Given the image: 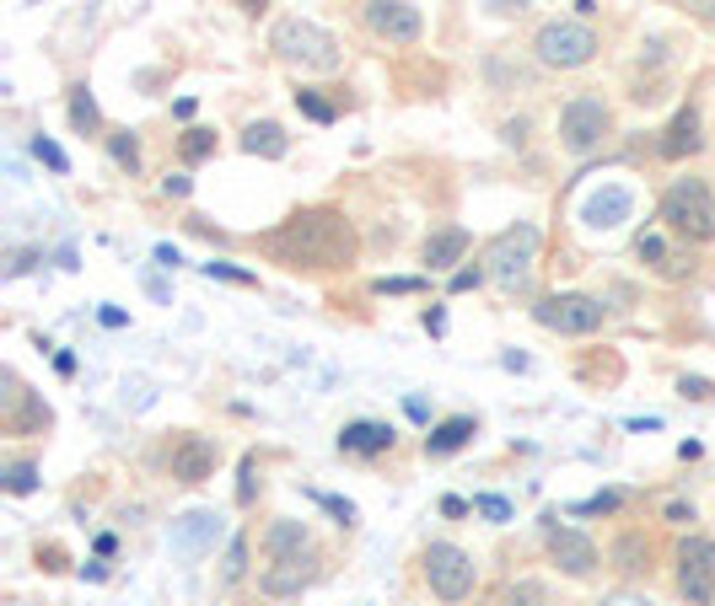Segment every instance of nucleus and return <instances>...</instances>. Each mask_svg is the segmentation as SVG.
I'll return each mask as SVG.
<instances>
[{"label": "nucleus", "mask_w": 715, "mask_h": 606, "mask_svg": "<svg viewBox=\"0 0 715 606\" xmlns=\"http://www.w3.org/2000/svg\"><path fill=\"white\" fill-rule=\"evenodd\" d=\"M312 580H318V553H301V559H275V564L258 574V591L275 596V602H291Z\"/></svg>", "instance_id": "obj_13"}, {"label": "nucleus", "mask_w": 715, "mask_h": 606, "mask_svg": "<svg viewBox=\"0 0 715 606\" xmlns=\"http://www.w3.org/2000/svg\"><path fill=\"white\" fill-rule=\"evenodd\" d=\"M677 392H683V398H694V403H705V398H711V381H700V376H683V381H677Z\"/></svg>", "instance_id": "obj_40"}, {"label": "nucleus", "mask_w": 715, "mask_h": 606, "mask_svg": "<svg viewBox=\"0 0 715 606\" xmlns=\"http://www.w3.org/2000/svg\"><path fill=\"white\" fill-rule=\"evenodd\" d=\"M189 188H194L189 172H168V177H162V194H168V199H189Z\"/></svg>", "instance_id": "obj_38"}, {"label": "nucleus", "mask_w": 715, "mask_h": 606, "mask_svg": "<svg viewBox=\"0 0 715 606\" xmlns=\"http://www.w3.org/2000/svg\"><path fill=\"white\" fill-rule=\"evenodd\" d=\"M296 108H301V113H307L312 123H334V108H329L318 91H296Z\"/></svg>", "instance_id": "obj_29"}, {"label": "nucleus", "mask_w": 715, "mask_h": 606, "mask_svg": "<svg viewBox=\"0 0 715 606\" xmlns=\"http://www.w3.org/2000/svg\"><path fill=\"white\" fill-rule=\"evenodd\" d=\"M700 145H705V134H700V108L689 102V108H677V119L668 123V134H662L657 151H662L668 162H683V156H694Z\"/></svg>", "instance_id": "obj_17"}, {"label": "nucleus", "mask_w": 715, "mask_h": 606, "mask_svg": "<svg viewBox=\"0 0 715 606\" xmlns=\"http://www.w3.org/2000/svg\"><path fill=\"white\" fill-rule=\"evenodd\" d=\"M634 252H640V258H645V263H657V269H662V263H668V258H673V252H668V242H662V237H657V231H645V237H640V242H634Z\"/></svg>", "instance_id": "obj_31"}, {"label": "nucleus", "mask_w": 715, "mask_h": 606, "mask_svg": "<svg viewBox=\"0 0 715 606\" xmlns=\"http://www.w3.org/2000/svg\"><path fill=\"white\" fill-rule=\"evenodd\" d=\"M425 580H430V596H436V602L458 606L473 596L479 564H473V553H463L458 542H430V548H425Z\"/></svg>", "instance_id": "obj_5"}, {"label": "nucleus", "mask_w": 715, "mask_h": 606, "mask_svg": "<svg viewBox=\"0 0 715 606\" xmlns=\"http://www.w3.org/2000/svg\"><path fill=\"white\" fill-rule=\"evenodd\" d=\"M393 441H398V430L377 419H355L339 430V451H350V456H382V451H393Z\"/></svg>", "instance_id": "obj_16"}, {"label": "nucleus", "mask_w": 715, "mask_h": 606, "mask_svg": "<svg viewBox=\"0 0 715 606\" xmlns=\"http://www.w3.org/2000/svg\"><path fill=\"white\" fill-rule=\"evenodd\" d=\"M108 151H114V162H119V166H129V172L140 166V145H135L129 134H114V140H108Z\"/></svg>", "instance_id": "obj_32"}, {"label": "nucleus", "mask_w": 715, "mask_h": 606, "mask_svg": "<svg viewBox=\"0 0 715 606\" xmlns=\"http://www.w3.org/2000/svg\"><path fill=\"white\" fill-rule=\"evenodd\" d=\"M501 606H554L544 580H511L501 591Z\"/></svg>", "instance_id": "obj_24"}, {"label": "nucleus", "mask_w": 715, "mask_h": 606, "mask_svg": "<svg viewBox=\"0 0 715 606\" xmlns=\"http://www.w3.org/2000/svg\"><path fill=\"white\" fill-rule=\"evenodd\" d=\"M484 280H490L484 269H458V274L447 280V290H452V295H463V290H479V284H484Z\"/></svg>", "instance_id": "obj_35"}, {"label": "nucleus", "mask_w": 715, "mask_h": 606, "mask_svg": "<svg viewBox=\"0 0 715 606\" xmlns=\"http://www.w3.org/2000/svg\"><path fill=\"white\" fill-rule=\"evenodd\" d=\"M215 531H221V516H215V510H189V516H178V521H172V553L205 559L215 548Z\"/></svg>", "instance_id": "obj_15"}, {"label": "nucleus", "mask_w": 715, "mask_h": 606, "mask_svg": "<svg viewBox=\"0 0 715 606\" xmlns=\"http://www.w3.org/2000/svg\"><path fill=\"white\" fill-rule=\"evenodd\" d=\"M253 488H258V456H243V484H237V505H253Z\"/></svg>", "instance_id": "obj_34"}, {"label": "nucleus", "mask_w": 715, "mask_h": 606, "mask_svg": "<svg viewBox=\"0 0 715 606\" xmlns=\"http://www.w3.org/2000/svg\"><path fill=\"white\" fill-rule=\"evenodd\" d=\"M689 269H694V258H689V252H673V258H668V263H662L657 274H662V280H683Z\"/></svg>", "instance_id": "obj_39"}, {"label": "nucleus", "mask_w": 715, "mask_h": 606, "mask_svg": "<svg viewBox=\"0 0 715 606\" xmlns=\"http://www.w3.org/2000/svg\"><path fill=\"white\" fill-rule=\"evenodd\" d=\"M668 521H673V526H689V521H694V505L673 499V505H668Z\"/></svg>", "instance_id": "obj_42"}, {"label": "nucleus", "mask_w": 715, "mask_h": 606, "mask_svg": "<svg viewBox=\"0 0 715 606\" xmlns=\"http://www.w3.org/2000/svg\"><path fill=\"white\" fill-rule=\"evenodd\" d=\"M103 327H125V312H119V306H103Z\"/></svg>", "instance_id": "obj_45"}, {"label": "nucleus", "mask_w": 715, "mask_h": 606, "mask_svg": "<svg viewBox=\"0 0 715 606\" xmlns=\"http://www.w3.org/2000/svg\"><path fill=\"white\" fill-rule=\"evenodd\" d=\"M602 606H651V596H634V591H619V596H608Z\"/></svg>", "instance_id": "obj_43"}, {"label": "nucleus", "mask_w": 715, "mask_h": 606, "mask_svg": "<svg viewBox=\"0 0 715 606\" xmlns=\"http://www.w3.org/2000/svg\"><path fill=\"white\" fill-rule=\"evenodd\" d=\"M71 123H76V134H97L103 129V108H97V97L86 86H71Z\"/></svg>", "instance_id": "obj_23"}, {"label": "nucleus", "mask_w": 715, "mask_h": 606, "mask_svg": "<svg viewBox=\"0 0 715 606\" xmlns=\"http://www.w3.org/2000/svg\"><path fill=\"white\" fill-rule=\"evenodd\" d=\"M243 151L258 156V162H286V151H291V140H286V129L275 119H258L243 129Z\"/></svg>", "instance_id": "obj_19"}, {"label": "nucleus", "mask_w": 715, "mask_h": 606, "mask_svg": "<svg viewBox=\"0 0 715 606\" xmlns=\"http://www.w3.org/2000/svg\"><path fill=\"white\" fill-rule=\"evenodd\" d=\"M463 258H468V231L463 226H441V231L425 237V269H430V274H447V269H458Z\"/></svg>", "instance_id": "obj_18"}, {"label": "nucleus", "mask_w": 715, "mask_h": 606, "mask_svg": "<svg viewBox=\"0 0 715 606\" xmlns=\"http://www.w3.org/2000/svg\"><path fill=\"white\" fill-rule=\"evenodd\" d=\"M215 462H221V445H211L205 435H178L168 451V467L178 484H205V478H215Z\"/></svg>", "instance_id": "obj_12"}, {"label": "nucleus", "mask_w": 715, "mask_h": 606, "mask_svg": "<svg viewBox=\"0 0 715 606\" xmlns=\"http://www.w3.org/2000/svg\"><path fill=\"white\" fill-rule=\"evenodd\" d=\"M711 17H715V6H711Z\"/></svg>", "instance_id": "obj_47"}, {"label": "nucleus", "mask_w": 715, "mask_h": 606, "mask_svg": "<svg viewBox=\"0 0 715 606\" xmlns=\"http://www.w3.org/2000/svg\"><path fill=\"white\" fill-rule=\"evenodd\" d=\"M269 48H275V59H286L296 71H312V76H334L339 65H344L339 39L329 28L307 22V17H280V22L269 28Z\"/></svg>", "instance_id": "obj_2"}, {"label": "nucleus", "mask_w": 715, "mask_h": 606, "mask_svg": "<svg viewBox=\"0 0 715 606\" xmlns=\"http://www.w3.org/2000/svg\"><path fill=\"white\" fill-rule=\"evenodd\" d=\"M597 33H591L587 22H544L538 28V39H533V54H538V65L548 71H581L597 59Z\"/></svg>", "instance_id": "obj_6"}, {"label": "nucleus", "mask_w": 715, "mask_h": 606, "mask_svg": "<svg viewBox=\"0 0 715 606\" xmlns=\"http://www.w3.org/2000/svg\"><path fill=\"white\" fill-rule=\"evenodd\" d=\"M33 156H39L49 172H71V156H65V151H60L49 134H39V140H33Z\"/></svg>", "instance_id": "obj_28"}, {"label": "nucleus", "mask_w": 715, "mask_h": 606, "mask_svg": "<svg viewBox=\"0 0 715 606\" xmlns=\"http://www.w3.org/2000/svg\"><path fill=\"white\" fill-rule=\"evenodd\" d=\"M178 151H183V162H205V156L215 151V134H211V129H183Z\"/></svg>", "instance_id": "obj_26"}, {"label": "nucleus", "mask_w": 715, "mask_h": 606, "mask_svg": "<svg viewBox=\"0 0 715 606\" xmlns=\"http://www.w3.org/2000/svg\"><path fill=\"white\" fill-rule=\"evenodd\" d=\"M243 574H248V537H232V542H226V553H221V580H226V585H237Z\"/></svg>", "instance_id": "obj_25"}, {"label": "nucleus", "mask_w": 715, "mask_h": 606, "mask_svg": "<svg viewBox=\"0 0 715 606\" xmlns=\"http://www.w3.org/2000/svg\"><path fill=\"white\" fill-rule=\"evenodd\" d=\"M473 510H479V516H484V521H511V505H505L501 494H479V499H473Z\"/></svg>", "instance_id": "obj_30"}, {"label": "nucleus", "mask_w": 715, "mask_h": 606, "mask_svg": "<svg viewBox=\"0 0 715 606\" xmlns=\"http://www.w3.org/2000/svg\"><path fill=\"white\" fill-rule=\"evenodd\" d=\"M677 596L689 606L715 602V537H683V548H677Z\"/></svg>", "instance_id": "obj_9"}, {"label": "nucleus", "mask_w": 715, "mask_h": 606, "mask_svg": "<svg viewBox=\"0 0 715 606\" xmlns=\"http://www.w3.org/2000/svg\"><path fill=\"white\" fill-rule=\"evenodd\" d=\"M490 6H495L501 17H511V11H527V0H490Z\"/></svg>", "instance_id": "obj_44"}, {"label": "nucleus", "mask_w": 715, "mask_h": 606, "mask_svg": "<svg viewBox=\"0 0 715 606\" xmlns=\"http://www.w3.org/2000/svg\"><path fill=\"white\" fill-rule=\"evenodd\" d=\"M318 505H323L329 516H339V526H350V521H355V505H350V499H334V494H318Z\"/></svg>", "instance_id": "obj_37"}, {"label": "nucleus", "mask_w": 715, "mask_h": 606, "mask_svg": "<svg viewBox=\"0 0 715 606\" xmlns=\"http://www.w3.org/2000/svg\"><path fill=\"white\" fill-rule=\"evenodd\" d=\"M538 226L533 220H516V226H505L495 242L484 247V274L501 284V290H527V280H533V263H538Z\"/></svg>", "instance_id": "obj_4"}, {"label": "nucleus", "mask_w": 715, "mask_h": 606, "mask_svg": "<svg viewBox=\"0 0 715 606\" xmlns=\"http://www.w3.org/2000/svg\"><path fill=\"white\" fill-rule=\"evenodd\" d=\"M662 226L677 231L683 242H715V194L705 177H677L662 194Z\"/></svg>", "instance_id": "obj_3"}, {"label": "nucleus", "mask_w": 715, "mask_h": 606, "mask_svg": "<svg viewBox=\"0 0 715 606\" xmlns=\"http://www.w3.org/2000/svg\"><path fill=\"white\" fill-rule=\"evenodd\" d=\"M205 274H211V280H232V284H258V274L237 269V263H205Z\"/></svg>", "instance_id": "obj_33"}, {"label": "nucleus", "mask_w": 715, "mask_h": 606, "mask_svg": "<svg viewBox=\"0 0 715 606\" xmlns=\"http://www.w3.org/2000/svg\"><path fill=\"white\" fill-rule=\"evenodd\" d=\"M608 129H613V113H608V102L591 97V91L570 97V102L559 108V145H565L570 156H591V151H602Z\"/></svg>", "instance_id": "obj_7"}, {"label": "nucleus", "mask_w": 715, "mask_h": 606, "mask_svg": "<svg viewBox=\"0 0 715 606\" xmlns=\"http://www.w3.org/2000/svg\"><path fill=\"white\" fill-rule=\"evenodd\" d=\"M548 553H554V564L565 569L570 580H591L597 574V542L587 531H576V526L548 521Z\"/></svg>", "instance_id": "obj_11"}, {"label": "nucleus", "mask_w": 715, "mask_h": 606, "mask_svg": "<svg viewBox=\"0 0 715 606\" xmlns=\"http://www.w3.org/2000/svg\"><path fill=\"white\" fill-rule=\"evenodd\" d=\"M613 564L625 569V574H640V569H651V542H645L640 531H625V537L613 542Z\"/></svg>", "instance_id": "obj_22"}, {"label": "nucleus", "mask_w": 715, "mask_h": 606, "mask_svg": "<svg viewBox=\"0 0 715 606\" xmlns=\"http://www.w3.org/2000/svg\"><path fill=\"white\" fill-rule=\"evenodd\" d=\"M39 488V467L33 462H11L6 467V494H33Z\"/></svg>", "instance_id": "obj_27"}, {"label": "nucleus", "mask_w": 715, "mask_h": 606, "mask_svg": "<svg viewBox=\"0 0 715 606\" xmlns=\"http://www.w3.org/2000/svg\"><path fill=\"white\" fill-rule=\"evenodd\" d=\"M237 6H243V11H264V0H237Z\"/></svg>", "instance_id": "obj_46"}, {"label": "nucleus", "mask_w": 715, "mask_h": 606, "mask_svg": "<svg viewBox=\"0 0 715 606\" xmlns=\"http://www.w3.org/2000/svg\"><path fill=\"white\" fill-rule=\"evenodd\" d=\"M630 215H634V194L625 183H602V188L581 204V220H587L591 231H619Z\"/></svg>", "instance_id": "obj_14"}, {"label": "nucleus", "mask_w": 715, "mask_h": 606, "mask_svg": "<svg viewBox=\"0 0 715 606\" xmlns=\"http://www.w3.org/2000/svg\"><path fill=\"white\" fill-rule=\"evenodd\" d=\"M361 17H366V28L387 43H420V33H425L420 11H415L409 0H366Z\"/></svg>", "instance_id": "obj_10"}, {"label": "nucleus", "mask_w": 715, "mask_h": 606, "mask_svg": "<svg viewBox=\"0 0 715 606\" xmlns=\"http://www.w3.org/2000/svg\"><path fill=\"white\" fill-rule=\"evenodd\" d=\"M533 317L548 327V333H565V338H587L602 327V301L597 295H581V290H559V295H544L533 306Z\"/></svg>", "instance_id": "obj_8"}, {"label": "nucleus", "mask_w": 715, "mask_h": 606, "mask_svg": "<svg viewBox=\"0 0 715 606\" xmlns=\"http://www.w3.org/2000/svg\"><path fill=\"white\" fill-rule=\"evenodd\" d=\"M625 505V494H597V499H587V505H576L581 516H608V510H619Z\"/></svg>", "instance_id": "obj_36"}, {"label": "nucleus", "mask_w": 715, "mask_h": 606, "mask_svg": "<svg viewBox=\"0 0 715 606\" xmlns=\"http://www.w3.org/2000/svg\"><path fill=\"white\" fill-rule=\"evenodd\" d=\"M264 553H269V559H301V553H312L307 521H275L264 531Z\"/></svg>", "instance_id": "obj_20"}, {"label": "nucleus", "mask_w": 715, "mask_h": 606, "mask_svg": "<svg viewBox=\"0 0 715 606\" xmlns=\"http://www.w3.org/2000/svg\"><path fill=\"white\" fill-rule=\"evenodd\" d=\"M425 280H377V295H415Z\"/></svg>", "instance_id": "obj_41"}, {"label": "nucleus", "mask_w": 715, "mask_h": 606, "mask_svg": "<svg viewBox=\"0 0 715 606\" xmlns=\"http://www.w3.org/2000/svg\"><path fill=\"white\" fill-rule=\"evenodd\" d=\"M355 226L329 209V204H318V209H296L286 215L275 231H264V252L275 258V263H286V269H312V274H323V269H350L355 263Z\"/></svg>", "instance_id": "obj_1"}, {"label": "nucleus", "mask_w": 715, "mask_h": 606, "mask_svg": "<svg viewBox=\"0 0 715 606\" xmlns=\"http://www.w3.org/2000/svg\"><path fill=\"white\" fill-rule=\"evenodd\" d=\"M473 430H479V424H473L468 413H458V419H441V424L425 435V456H452V451H463V445L473 441Z\"/></svg>", "instance_id": "obj_21"}]
</instances>
